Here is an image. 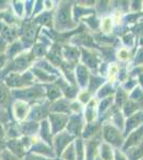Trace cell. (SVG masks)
I'll return each mask as SVG.
<instances>
[{"label": "cell", "mask_w": 143, "mask_h": 160, "mask_svg": "<svg viewBox=\"0 0 143 160\" xmlns=\"http://www.w3.org/2000/svg\"><path fill=\"white\" fill-rule=\"evenodd\" d=\"M10 123L9 112L7 109H0V124L6 125V124Z\"/></svg>", "instance_id": "cell-42"}, {"label": "cell", "mask_w": 143, "mask_h": 160, "mask_svg": "<svg viewBox=\"0 0 143 160\" xmlns=\"http://www.w3.org/2000/svg\"><path fill=\"white\" fill-rule=\"evenodd\" d=\"M141 124H143V112L135 113L134 115L129 117L125 123V135L130 133L131 130L137 129L141 126Z\"/></svg>", "instance_id": "cell-15"}, {"label": "cell", "mask_w": 143, "mask_h": 160, "mask_svg": "<svg viewBox=\"0 0 143 160\" xmlns=\"http://www.w3.org/2000/svg\"><path fill=\"white\" fill-rule=\"evenodd\" d=\"M13 3V9L12 11L15 14V16L17 17H23L25 13V2L22 1H14Z\"/></svg>", "instance_id": "cell-34"}, {"label": "cell", "mask_w": 143, "mask_h": 160, "mask_svg": "<svg viewBox=\"0 0 143 160\" xmlns=\"http://www.w3.org/2000/svg\"><path fill=\"white\" fill-rule=\"evenodd\" d=\"M81 110V106H80L79 102H71V112H79Z\"/></svg>", "instance_id": "cell-50"}, {"label": "cell", "mask_w": 143, "mask_h": 160, "mask_svg": "<svg viewBox=\"0 0 143 160\" xmlns=\"http://www.w3.org/2000/svg\"><path fill=\"white\" fill-rule=\"evenodd\" d=\"M62 55L64 56V58L66 59V62L71 64H75L78 60V58L80 57L79 50L77 49V47L75 46H65L62 51Z\"/></svg>", "instance_id": "cell-20"}, {"label": "cell", "mask_w": 143, "mask_h": 160, "mask_svg": "<svg viewBox=\"0 0 143 160\" xmlns=\"http://www.w3.org/2000/svg\"><path fill=\"white\" fill-rule=\"evenodd\" d=\"M71 2H60L58 10L54 13V28L58 31H65L67 29L75 27L76 24L73 22L72 15L73 13L71 11Z\"/></svg>", "instance_id": "cell-1"}, {"label": "cell", "mask_w": 143, "mask_h": 160, "mask_svg": "<svg viewBox=\"0 0 143 160\" xmlns=\"http://www.w3.org/2000/svg\"><path fill=\"white\" fill-rule=\"evenodd\" d=\"M46 95H47V97L50 100H57L60 98V96H61L62 92L61 90H60V88L57 86L56 83H54L53 86H48L46 87Z\"/></svg>", "instance_id": "cell-28"}, {"label": "cell", "mask_w": 143, "mask_h": 160, "mask_svg": "<svg viewBox=\"0 0 143 160\" xmlns=\"http://www.w3.org/2000/svg\"><path fill=\"white\" fill-rule=\"evenodd\" d=\"M119 66L115 63H112L109 66L108 69V75H109V80L110 82H114L116 80V78L119 77Z\"/></svg>", "instance_id": "cell-37"}, {"label": "cell", "mask_w": 143, "mask_h": 160, "mask_svg": "<svg viewBox=\"0 0 143 160\" xmlns=\"http://www.w3.org/2000/svg\"><path fill=\"white\" fill-rule=\"evenodd\" d=\"M30 137H26L23 139H13V140H8L6 141L7 144V149L14 155L15 157L22 159L25 155L26 148H28V144H29Z\"/></svg>", "instance_id": "cell-5"}, {"label": "cell", "mask_w": 143, "mask_h": 160, "mask_svg": "<svg viewBox=\"0 0 143 160\" xmlns=\"http://www.w3.org/2000/svg\"><path fill=\"white\" fill-rule=\"evenodd\" d=\"M136 65H143V49H140L138 51L136 59H135Z\"/></svg>", "instance_id": "cell-48"}, {"label": "cell", "mask_w": 143, "mask_h": 160, "mask_svg": "<svg viewBox=\"0 0 143 160\" xmlns=\"http://www.w3.org/2000/svg\"><path fill=\"white\" fill-rule=\"evenodd\" d=\"M114 160H128L127 156H125L122 152L120 151H115V155H114Z\"/></svg>", "instance_id": "cell-51"}, {"label": "cell", "mask_w": 143, "mask_h": 160, "mask_svg": "<svg viewBox=\"0 0 143 160\" xmlns=\"http://www.w3.org/2000/svg\"><path fill=\"white\" fill-rule=\"evenodd\" d=\"M1 160H20V159L15 157L12 153H10L8 149H6V151H3L1 153Z\"/></svg>", "instance_id": "cell-44"}, {"label": "cell", "mask_w": 143, "mask_h": 160, "mask_svg": "<svg viewBox=\"0 0 143 160\" xmlns=\"http://www.w3.org/2000/svg\"><path fill=\"white\" fill-rule=\"evenodd\" d=\"M8 63H9V59H8V57L6 56V53L0 55V72L6 68Z\"/></svg>", "instance_id": "cell-45"}, {"label": "cell", "mask_w": 143, "mask_h": 160, "mask_svg": "<svg viewBox=\"0 0 143 160\" xmlns=\"http://www.w3.org/2000/svg\"><path fill=\"white\" fill-rule=\"evenodd\" d=\"M96 102L95 100L91 99L89 102L87 104L84 110V118L87 120L88 123H92L96 118Z\"/></svg>", "instance_id": "cell-25"}, {"label": "cell", "mask_w": 143, "mask_h": 160, "mask_svg": "<svg viewBox=\"0 0 143 160\" xmlns=\"http://www.w3.org/2000/svg\"><path fill=\"white\" fill-rule=\"evenodd\" d=\"M6 139V127L4 125L0 124V140H4Z\"/></svg>", "instance_id": "cell-52"}, {"label": "cell", "mask_w": 143, "mask_h": 160, "mask_svg": "<svg viewBox=\"0 0 143 160\" xmlns=\"http://www.w3.org/2000/svg\"><path fill=\"white\" fill-rule=\"evenodd\" d=\"M8 46H9V43L0 37V55H3V53H6Z\"/></svg>", "instance_id": "cell-46"}, {"label": "cell", "mask_w": 143, "mask_h": 160, "mask_svg": "<svg viewBox=\"0 0 143 160\" xmlns=\"http://www.w3.org/2000/svg\"><path fill=\"white\" fill-rule=\"evenodd\" d=\"M143 141V125H141L140 127H138L137 129H135L132 132H130V135L127 138V140L125 141L123 145L124 151H127V148H134V146L138 145Z\"/></svg>", "instance_id": "cell-12"}, {"label": "cell", "mask_w": 143, "mask_h": 160, "mask_svg": "<svg viewBox=\"0 0 143 160\" xmlns=\"http://www.w3.org/2000/svg\"><path fill=\"white\" fill-rule=\"evenodd\" d=\"M13 96L11 90L4 83L0 82V109H8L10 105L12 104Z\"/></svg>", "instance_id": "cell-16"}, {"label": "cell", "mask_w": 143, "mask_h": 160, "mask_svg": "<svg viewBox=\"0 0 143 160\" xmlns=\"http://www.w3.org/2000/svg\"><path fill=\"white\" fill-rule=\"evenodd\" d=\"M101 31L104 33H109L111 32V29H112V19L110 17H105L101 22Z\"/></svg>", "instance_id": "cell-38"}, {"label": "cell", "mask_w": 143, "mask_h": 160, "mask_svg": "<svg viewBox=\"0 0 143 160\" xmlns=\"http://www.w3.org/2000/svg\"><path fill=\"white\" fill-rule=\"evenodd\" d=\"M129 57H130L129 51H128V49H126V48H122V49H120V51L118 52V58H119V60H121V61L128 60Z\"/></svg>", "instance_id": "cell-43"}, {"label": "cell", "mask_w": 143, "mask_h": 160, "mask_svg": "<svg viewBox=\"0 0 143 160\" xmlns=\"http://www.w3.org/2000/svg\"><path fill=\"white\" fill-rule=\"evenodd\" d=\"M50 111L53 113H62V114H67L71 112V102L69 99L59 98L54 100L50 105Z\"/></svg>", "instance_id": "cell-14"}, {"label": "cell", "mask_w": 143, "mask_h": 160, "mask_svg": "<svg viewBox=\"0 0 143 160\" xmlns=\"http://www.w3.org/2000/svg\"><path fill=\"white\" fill-rule=\"evenodd\" d=\"M36 20H38L40 24L50 26V22H53V17L50 16L49 13H42V14L36 17Z\"/></svg>", "instance_id": "cell-40"}, {"label": "cell", "mask_w": 143, "mask_h": 160, "mask_svg": "<svg viewBox=\"0 0 143 160\" xmlns=\"http://www.w3.org/2000/svg\"><path fill=\"white\" fill-rule=\"evenodd\" d=\"M113 102V97L112 96H109V97H106L101 100L100 105V112H105L106 110H108L109 108L111 107Z\"/></svg>", "instance_id": "cell-39"}, {"label": "cell", "mask_w": 143, "mask_h": 160, "mask_svg": "<svg viewBox=\"0 0 143 160\" xmlns=\"http://www.w3.org/2000/svg\"><path fill=\"white\" fill-rule=\"evenodd\" d=\"M75 154H76V160H85V145L84 142L81 139H77L75 141Z\"/></svg>", "instance_id": "cell-26"}, {"label": "cell", "mask_w": 143, "mask_h": 160, "mask_svg": "<svg viewBox=\"0 0 143 160\" xmlns=\"http://www.w3.org/2000/svg\"><path fill=\"white\" fill-rule=\"evenodd\" d=\"M69 115L62 114V113H50L49 114V124H50L51 131L54 135L61 132L64 127H66L69 123Z\"/></svg>", "instance_id": "cell-8"}, {"label": "cell", "mask_w": 143, "mask_h": 160, "mask_svg": "<svg viewBox=\"0 0 143 160\" xmlns=\"http://www.w3.org/2000/svg\"><path fill=\"white\" fill-rule=\"evenodd\" d=\"M128 156L129 160H140L143 158V141L132 148L128 149Z\"/></svg>", "instance_id": "cell-27"}, {"label": "cell", "mask_w": 143, "mask_h": 160, "mask_svg": "<svg viewBox=\"0 0 143 160\" xmlns=\"http://www.w3.org/2000/svg\"><path fill=\"white\" fill-rule=\"evenodd\" d=\"M34 80V76L31 72L27 71L25 73H10L4 77L3 83L10 90H18L31 87Z\"/></svg>", "instance_id": "cell-2"}, {"label": "cell", "mask_w": 143, "mask_h": 160, "mask_svg": "<svg viewBox=\"0 0 143 160\" xmlns=\"http://www.w3.org/2000/svg\"><path fill=\"white\" fill-rule=\"evenodd\" d=\"M19 128L20 133L25 135L26 137H30L33 136L34 133H36L38 131V125L36 122H33V121H28V122H25L23 124H20L18 126Z\"/></svg>", "instance_id": "cell-19"}, {"label": "cell", "mask_w": 143, "mask_h": 160, "mask_svg": "<svg viewBox=\"0 0 143 160\" xmlns=\"http://www.w3.org/2000/svg\"><path fill=\"white\" fill-rule=\"evenodd\" d=\"M6 149H7L6 141H4V140H0V154H1L3 151H6Z\"/></svg>", "instance_id": "cell-53"}, {"label": "cell", "mask_w": 143, "mask_h": 160, "mask_svg": "<svg viewBox=\"0 0 143 160\" xmlns=\"http://www.w3.org/2000/svg\"><path fill=\"white\" fill-rule=\"evenodd\" d=\"M127 97H128V95H127V92L125 90L123 89H119V91L116 92V96H115V105L118 106V109L119 108H121L123 105H125V102H127Z\"/></svg>", "instance_id": "cell-32"}, {"label": "cell", "mask_w": 143, "mask_h": 160, "mask_svg": "<svg viewBox=\"0 0 143 160\" xmlns=\"http://www.w3.org/2000/svg\"><path fill=\"white\" fill-rule=\"evenodd\" d=\"M140 160H143V158H141V159H140Z\"/></svg>", "instance_id": "cell-56"}, {"label": "cell", "mask_w": 143, "mask_h": 160, "mask_svg": "<svg viewBox=\"0 0 143 160\" xmlns=\"http://www.w3.org/2000/svg\"><path fill=\"white\" fill-rule=\"evenodd\" d=\"M114 91H113V88L110 86V84H105L98 90V93H97V96L100 98H106V97H109L111 96Z\"/></svg>", "instance_id": "cell-35"}, {"label": "cell", "mask_w": 143, "mask_h": 160, "mask_svg": "<svg viewBox=\"0 0 143 160\" xmlns=\"http://www.w3.org/2000/svg\"><path fill=\"white\" fill-rule=\"evenodd\" d=\"M32 74H33V76L36 77V79H38L42 82H54V80L57 79V77L54 76V75L49 74L47 72L43 71V69H41V68H33Z\"/></svg>", "instance_id": "cell-23"}, {"label": "cell", "mask_w": 143, "mask_h": 160, "mask_svg": "<svg viewBox=\"0 0 143 160\" xmlns=\"http://www.w3.org/2000/svg\"><path fill=\"white\" fill-rule=\"evenodd\" d=\"M95 136L94 138H91L88 141H85V160H95L97 149L100 146V139Z\"/></svg>", "instance_id": "cell-13"}, {"label": "cell", "mask_w": 143, "mask_h": 160, "mask_svg": "<svg viewBox=\"0 0 143 160\" xmlns=\"http://www.w3.org/2000/svg\"><path fill=\"white\" fill-rule=\"evenodd\" d=\"M24 160H51L48 158H45L43 156H40V155H34V154H30L28 156L25 157Z\"/></svg>", "instance_id": "cell-47"}, {"label": "cell", "mask_w": 143, "mask_h": 160, "mask_svg": "<svg viewBox=\"0 0 143 160\" xmlns=\"http://www.w3.org/2000/svg\"><path fill=\"white\" fill-rule=\"evenodd\" d=\"M100 55L95 50L87 49V48H82L81 49V61L84 65L87 68L91 69H97L100 66Z\"/></svg>", "instance_id": "cell-7"}, {"label": "cell", "mask_w": 143, "mask_h": 160, "mask_svg": "<svg viewBox=\"0 0 143 160\" xmlns=\"http://www.w3.org/2000/svg\"><path fill=\"white\" fill-rule=\"evenodd\" d=\"M75 76H76V80H78V83L81 87H85L89 82L90 74L88 68H85L84 64L79 63L76 65V69H75Z\"/></svg>", "instance_id": "cell-18"}, {"label": "cell", "mask_w": 143, "mask_h": 160, "mask_svg": "<svg viewBox=\"0 0 143 160\" xmlns=\"http://www.w3.org/2000/svg\"><path fill=\"white\" fill-rule=\"evenodd\" d=\"M32 52L35 57H43L44 55H46V52H47V47H46L45 44L38 43L34 47H33Z\"/></svg>", "instance_id": "cell-36"}, {"label": "cell", "mask_w": 143, "mask_h": 160, "mask_svg": "<svg viewBox=\"0 0 143 160\" xmlns=\"http://www.w3.org/2000/svg\"><path fill=\"white\" fill-rule=\"evenodd\" d=\"M123 41H124V43H125L127 46H131L132 44H134V37H132L130 33H129V34L124 35Z\"/></svg>", "instance_id": "cell-49"}, {"label": "cell", "mask_w": 143, "mask_h": 160, "mask_svg": "<svg viewBox=\"0 0 143 160\" xmlns=\"http://www.w3.org/2000/svg\"><path fill=\"white\" fill-rule=\"evenodd\" d=\"M49 110H50V106L49 105H36L30 108L29 114H28V120L30 121H40L45 120V118L49 115Z\"/></svg>", "instance_id": "cell-11"}, {"label": "cell", "mask_w": 143, "mask_h": 160, "mask_svg": "<svg viewBox=\"0 0 143 160\" xmlns=\"http://www.w3.org/2000/svg\"><path fill=\"white\" fill-rule=\"evenodd\" d=\"M100 157L101 160H113V152L111 145L108 143H103L100 145Z\"/></svg>", "instance_id": "cell-30"}, {"label": "cell", "mask_w": 143, "mask_h": 160, "mask_svg": "<svg viewBox=\"0 0 143 160\" xmlns=\"http://www.w3.org/2000/svg\"><path fill=\"white\" fill-rule=\"evenodd\" d=\"M66 128L67 132L73 137L80 136L84 131V118L79 114H74L72 118H69Z\"/></svg>", "instance_id": "cell-10"}, {"label": "cell", "mask_w": 143, "mask_h": 160, "mask_svg": "<svg viewBox=\"0 0 143 160\" xmlns=\"http://www.w3.org/2000/svg\"><path fill=\"white\" fill-rule=\"evenodd\" d=\"M36 32H38V28L34 24H27L23 26L20 29V37L23 41L32 43L36 37Z\"/></svg>", "instance_id": "cell-17"}, {"label": "cell", "mask_w": 143, "mask_h": 160, "mask_svg": "<svg viewBox=\"0 0 143 160\" xmlns=\"http://www.w3.org/2000/svg\"><path fill=\"white\" fill-rule=\"evenodd\" d=\"M13 98L16 100H23L29 104L30 102L42 99L45 97V89L44 87H28L24 89L11 90Z\"/></svg>", "instance_id": "cell-3"}, {"label": "cell", "mask_w": 143, "mask_h": 160, "mask_svg": "<svg viewBox=\"0 0 143 160\" xmlns=\"http://www.w3.org/2000/svg\"><path fill=\"white\" fill-rule=\"evenodd\" d=\"M33 152L36 155H40V156H47V157H54V152L50 148H48L46 144L42 143V142H38L33 145Z\"/></svg>", "instance_id": "cell-22"}, {"label": "cell", "mask_w": 143, "mask_h": 160, "mask_svg": "<svg viewBox=\"0 0 143 160\" xmlns=\"http://www.w3.org/2000/svg\"><path fill=\"white\" fill-rule=\"evenodd\" d=\"M78 98H79V100L81 102H84V104H88L91 100V93L88 91V90H84V91H81L79 93Z\"/></svg>", "instance_id": "cell-41"}, {"label": "cell", "mask_w": 143, "mask_h": 160, "mask_svg": "<svg viewBox=\"0 0 143 160\" xmlns=\"http://www.w3.org/2000/svg\"><path fill=\"white\" fill-rule=\"evenodd\" d=\"M84 137L85 139H91L94 138L95 136L100 133V126L97 123H89L84 129Z\"/></svg>", "instance_id": "cell-24"}, {"label": "cell", "mask_w": 143, "mask_h": 160, "mask_svg": "<svg viewBox=\"0 0 143 160\" xmlns=\"http://www.w3.org/2000/svg\"><path fill=\"white\" fill-rule=\"evenodd\" d=\"M30 107L28 102L23 100H15L12 104V114L16 121H24L28 118Z\"/></svg>", "instance_id": "cell-9"}, {"label": "cell", "mask_w": 143, "mask_h": 160, "mask_svg": "<svg viewBox=\"0 0 143 160\" xmlns=\"http://www.w3.org/2000/svg\"><path fill=\"white\" fill-rule=\"evenodd\" d=\"M41 137L44 141L49 145L53 144V131H51L50 124L47 120H43V122L41 123Z\"/></svg>", "instance_id": "cell-21"}, {"label": "cell", "mask_w": 143, "mask_h": 160, "mask_svg": "<svg viewBox=\"0 0 143 160\" xmlns=\"http://www.w3.org/2000/svg\"><path fill=\"white\" fill-rule=\"evenodd\" d=\"M61 157L63 160H76V154H75V146L74 144H69L64 149V152L61 154Z\"/></svg>", "instance_id": "cell-33"}, {"label": "cell", "mask_w": 143, "mask_h": 160, "mask_svg": "<svg viewBox=\"0 0 143 160\" xmlns=\"http://www.w3.org/2000/svg\"><path fill=\"white\" fill-rule=\"evenodd\" d=\"M74 140V137L69 135L67 131H61L57 133L54 137L53 144H54V151L57 156H60L64 152L69 144H72V141Z\"/></svg>", "instance_id": "cell-6"}, {"label": "cell", "mask_w": 143, "mask_h": 160, "mask_svg": "<svg viewBox=\"0 0 143 160\" xmlns=\"http://www.w3.org/2000/svg\"><path fill=\"white\" fill-rule=\"evenodd\" d=\"M0 160H1V154H0Z\"/></svg>", "instance_id": "cell-55"}, {"label": "cell", "mask_w": 143, "mask_h": 160, "mask_svg": "<svg viewBox=\"0 0 143 160\" xmlns=\"http://www.w3.org/2000/svg\"><path fill=\"white\" fill-rule=\"evenodd\" d=\"M139 105L137 104V102H132V100H127L125 102V105H124L123 107V112H124V115H126V117H131V115H134L135 113L137 112L138 109H139Z\"/></svg>", "instance_id": "cell-29"}, {"label": "cell", "mask_w": 143, "mask_h": 160, "mask_svg": "<svg viewBox=\"0 0 143 160\" xmlns=\"http://www.w3.org/2000/svg\"><path fill=\"white\" fill-rule=\"evenodd\" d=\"M141 44H142V45H143V38H142V40H141Z\"/></svg>", "instance_id": "cell-54"}, {"label": "cell", "mask_w": 143, "mask_h": 160, "mask_svg": "<svg viewBox=\"0 0 143 160\" xmlns=\"http://www.w3.org/2000/svg\"><path fill=\"white\" fill-rule=\"evenodd\" d=\"M103 136L105 139L106 143L109 145H113L115 148H120L123 143V135H122L121 130L116 128L112 124H105L103 126Z\"/></svg>", "instance_id": "cell-4"}, {"label": "cell", "mask_w": 143, "mask_h": 160, "mask_svg": "<svg viewBox=\"0 0 143 160\" xmlns=\"http://www.w3.org/2000/svg\"><path fill=\"white\" fill-rule=\"evenodd\" d=\"M103 82H104L103 78H100V77H97V76L90 77L89 82H88V84H89V87H88V91L92 94L93 92L97 91L96 89H98V88L103 84Z\"/></svg>", "instance_id": "cell-31"}]
</instances>
